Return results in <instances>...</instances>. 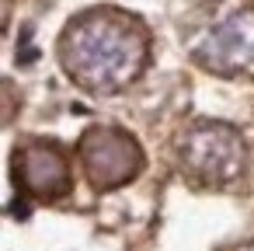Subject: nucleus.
Returning <instances> with one entry per match:
<instances>
[{
	"label": "nucleus",
	"mask_w": 254,
	"mask_h": 251,
	"mask_svg": "<svg viewBox=\"0 0 254 251\" xmlns=\"http://www.w3.org/2000/svg\"><path fill=\"white\" fill-rule=\"evenodd\" d=\"M77 157L94 192L122 188L143 171V147L119 126H91L77 143Z\"/></svg>",
	"instance_id": "nucleus-4"
},
{
	"label": "nucleus",
	"mask_w": 254,
	"mask_h": 251,
	"mask_svg": "<svg viewBox=\"0 0 254 251\" xmlns=\"http://www.w3.org/2000/svg\"><path fill=\"white\" fill-rule=\"evenodd\" d=\"M188 56L233 81H254V0H205L185 32Z\"/></svg>",
	"instance_id": "nucleus-2"
},
{
	"label": "nucleus",
	"mask_w": 254,
	"mask_h": 251,
	"mask_svg": "<svg viewBox=\"0 0 254 251\" xmlns=\"http://www.w3.org/2000/svg\"><path fill=\"white\" fill-rule=\"evenodd\" d=\"M178 171L188 185L198 188H223L244 174L247 143L237 126L219 119H195L178 133L174 143Z\"/></svg>",
	"instance_id": "nucleus-3"
},
{
	"label": "nucleus",
	"mask_w": 254,
	"mask_h": 251,
	"mask_svg": "<svg viewBox=\"0 0 254 251\" xmlns=\"http://www.w3.org/2000/svg\"><path fill=\"white\" fill-rule=\"evenodd\" d=\"M60 67L87 94H122L129 91L150 63L146 25L119 7H91L60 35Z\"/></svg>",
	"instance_id": "nucleus-1"
},
{
	"label": "nucleus",
	"mask_w": 254,
	"mask_h": 251,
	"mask_svg": "<svg viewBox=\"0 0 254 251\" xmlns=\"http://www.w3.org/2000/svg\"><path fill=\"white\" fill-rule=\"evenodd\" d=\"M11 178L18 195L39 199V202H56L73 188V174L66 164V154L42 136L21 140L11 154Z\"/></svg>",
	"instance_id": "nucleus-5"
}]
</instances>
